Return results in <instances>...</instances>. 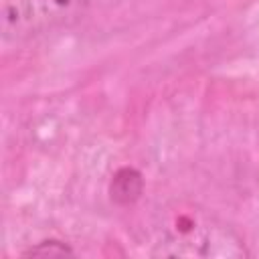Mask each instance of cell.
Wrapping results in <instances>:
<instances>
[{"label": "cell", "mask_w": 259, "mask_h": 259, "mask_svg": "<svg viewBox=\"0 0 259 259\" xmlns=\"http://www.w3.org/2000/svg\"><path fill=\"white\" fill-rule=\"evenodd\" d=\"M152 255L162 257H249L243 235L198 204H172L156 221Z\"/></svg>", "instance_id": "cell-1"}, {"label": "cell", "mask_w": 259, "mask_h": 259, "mask_svg": "<svg viewBox=\"0 0 259 259\" xmlns=\"http://www.w3.org/2000/svg\"><path fill=\"white\" fill-rule=\"evenodd\" d=\"M89 0H0V28L6 42L36 38L79 22Z\"/></svg>", "instance_id": "cell-2"}, {"label": "cell", "mask_w": 259, "mask_h": 259, "mask_svg": "<svg viewBox=\"0 0 259 259\" xmlns=\"http://www.w3.org/2000/svg\"><path fill=\"white\" fill-rule=\"evenodd\" d=\"M144 174L134 166H121L109 180V198L117 206H134L144 194Z\"/></svg>", "instance_id": "cell-3"}, {"label": "cell", "mask_w": 259, "mask_h": 259, "mask_svg": "<svg viewBox=\"0 0 259 259\" xmlns=\"http://www.w3.org/2000/svg\"><path fill=\"white\" fill-rule=\"evenodd\" d=\"M63 255H75V249L67 241L57 237L40 239L22 251V257H63Z\"/></svg>", "instance_id": "cell-4"}]
</instances>
